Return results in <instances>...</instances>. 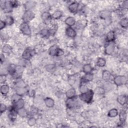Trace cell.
I'll return each mask as SVG.
<instances>
[{
	"mask_svg": "<svg viewBox=\"0 0 128 128\" xmlns=\"http://www.w3.org/2000/svg\"><path fill=\"white\" fill-rule=\"evenodd\" d=\"M7 109V106L4 104H1V107H0V111H1V114L4 113Z\"/></svg>",
	"mask_w": 128,
	"mask_h": 128,
	"instance_id": "ee69618b",
	"label": "cell"
},
{
	"mask_svg": "<svg viewBox=\"0 0 128 128\" xmlns=\"http://www.w3.org/2000/svg\"><path fill=\"white\" fill-rule=\"evenodd\" d=\"M111 73L107 70H105L102 73V79L105 82L108 81L111 78Z\"/></svg>",
	"mask_w": 128,
	"mask_h": 128,
	"instance_id": "44dd1931",
	"label": "cell"
},
{
	"mask_svg": "<svg viewBox=\"0 0 128 128\" xmlns=\"http://www.w3.org/2000/svg\"><path fill=\"white\" fill-rule=\"evenodd\" d=\"M128 1H126L123 4V8L127 9L128 8Z\"/></svg>",
	"mask_w": 128,
	"mask_h": 128,
	"instance_id": "f907efd6",
	"label": "cell"
},
{
	"mask_svg": "<svg viewBox=\"0 0 128 128\" xmlns=\"http://www.w3.org/2000/svg\"><path fill=\"white\" fill-rule=\"evenodd\" d=\"M6 26H7V24H6V22L5 21H1V24H0V29H1V30H2L3 29H4V28H5V27Z\"/></svg>",
	"mask_w": 128,
	"mask_h": 128,
	"instance_id": "c3c4849f",
	"label": "cell"
},
{
	"mask_svg": "<svg viewBox=\"0 0 128 128\" xmlns=\"http://www.w3.org/2000/svg\"><path fill=\"white\" fill-rule=\"evenodd\" d=\"M127 113L125 111H122L119 114V119L120 121L122 123L125 122L127 119Z\"/></svg>",
	"mask_w": 128,
	"mask_h": 128,
	"instance_id": "1f68e13d",
	"label": "cell"
},
{
	"mask_svg": "<svg viewBox=\"0 0 128 128\" xmlns=\"http://www.w3.org/2000/svg\"><path fill=\"white\" fill-rule=\"evenodd\" d=\"M40 35L43 38H46L49 37L51 34V32L49 30L47 29H44L40 31Z\"/></svg>",
	"mask_w": 128,
	"mask_h": 128,
	"instance_id": "4dcf8cb0",
	"label": "cell"
},
{
	"mask_svg": "<svg viewBox=\"0 0 128 128\" xmlns=\"http://www.w3.org/2000/svg\"><path fill=\"white\" fill-rule=\"evenodd\" d=\"M111 16V13L109 11L104 10L100 12V17L102 19L107 20L109 19Z\"/></svg>",
	"mask_w": 128,
	"mask_h": 128,
	"instance_id": "7c38bea8",
	"label": "cell"
},
{
	"mask_svg": "<svg viewBox=\"0 0 128 128\" xmlns=\"http://www.w3.org/2000/svg\"><path fill=\"white\" fill-rule=\"evenodd\" d=\"M127 78L124 76H118L114 78V82L118 86L125 84L127 82Z\"/></svg>",
	"mask_w": 128,
	"mask_h": 128,
	"instance_id": "277c9868",
	"label": "cell"
},
{
	"mask_svg": "<svg viewBox=\"0 0 128 128\" xmlns=\"http://www.w3.org/2000/svg\"><path fill=\"white\" fill-rule=\"evenodd\" d=\"M34 52L30 49H26L22 54L23 59L25 60H29L34 55Z\"/></svg>",
	"mask_w": 128,
	"mask_h": 128,
	"instance_id": "8992f818",
	"label": "cell"
},
{
	"mask_svg": "<svg viewBox=\"0 0 128 128\" xmlns=\"http://www.w3.org/2000/svg\"><path fill=\"white\" fill-rule=\"evenodd\" d=\"M51 17V15L48 12H45L43 13L41 15L42 19L44 21L45 23L48 22L50 20Z\"/></svg>",
	"mask_w": 128,
	"mask_h": 128,
	"instance_id": "4316f807",
	"label": "cell"
},
{
	"mask_svg": "<svg viewBox=\"0 0 128 128\" xmlns=\"http://www.w3.org/2000/svg\"><path fill=\"white\" fill-rule=\"evenodd\" d=\"M93 79V75L91 74V73L86 74V75L82 78V80L84 82L92 81Z\"/></svg>",
	"mask_w": 128,
	"mask_h": 128,
	"instance_id": "f546056e",
	"label": "cell"
},
{
	"mask_svg": "<svg viewBox=\"0 0 128 128\" xmlns=\"http://www.w3.org/2000/svg\"><path fill=\"white\" fill-rule=\"evenodd\" d=\"M115 39V33L114 31H111L107 33L106 37V40L108 42L111 43Z\"/></svg>",
	"mask_w": 128,
	"mask_h": 128,
	"instance_id": "8fae6325",
	"label": "cell"
},
{
	"mask_svg": "<svg viewBox=\"0 0 128 128\" xmlns=\"http://www.w3.org/2000/svg\"><path fill=\"white\" fill-rule=\"evenodd\" d=\"M118 111L116 109H112L110 110L108 112V116L110 118H114L118 116Z\"/></svg>",
	"mask_w": 128,
	"mask_h": 128,
	"instance_id": "83f0119b",
	"label": "cell"
},
{
	"mask_svg": "<svg viewBox=\"0 0 128 128\" xmlns=\"http://www.w3.org/2000/svg\"><path fill=\"white\" fill-rule=\"evenodd\" d=\"M63 16V13L60 10H57L55 12L52 16V18L54 19L58 20L60 19V18Z\"/></svg>",
	"mask_w": 128,
	"mask_h": 128,
	"instance_id": "d4e9b609",
	"label": "cell"
},
{
	"mask_svg": "<svg viewBox=\"0 0 128 128\" xmlns=\"http://www.w3.org/2000/svg\"><path fill=\"white\" fill-rule=\"evenodd\" d=\"M117 100L120 105L124 106L127 103L128 98L126 95H120L118 97Z\"/></svg>",
	"mask_w": 128,
	"mask_h": 128,
	"instance_id": "2e32d148",
	"label": "cell"
},
{
	"mask_svg": "<svg viewBox=\"0 0 128 128\" xmlns=\"http://www.w3.org/2000/svg\"><path fill=\"white\" fill-rule=\"evenodd\" d=\"M16 67V66L14 65H10L8 67V69H7L8 72L9 73V74H10L11 75H12L13 76L15 72Z\"/></svg>",
	"mask_w": 128,
	"mask_h": 128,
	"instance_id": "74e56055",
	"label": "cell"
},
{
	"mask_svg": "<svg viewBox=\"0 0 128 128\" xmlns=\"http://www.w3.org/2000/svg\"><path fill=\"white\" fill-rule=\"evenodd\" d=\"M31 112L33 114H36L38 112L36 108H33V109H32L31 110Z\"/></svg>",
	"mask_w": 128,
	"mask_h": 128,
	"instance_id": "f5cc1de1",
	"label": "cell"
},
{
	"mask_svg": "<svg viewBox=\"0 0 128 128\" xmlns=\"http://www.w3.org/2000/svg\"><path fill=\"white\" fill-rule=\"evenodd\" d=\"M36 123V120L34 118H30L28 121V124L30 126H34Z\"/></svg>",
	"mask_w": 128,
	"mask_h": 128,
	"instance_id": "b9f144b4",
	"label": "cell"
},
{
	"mask_svg": "<svg viewBox=\"0 0 128 128\" xmlns=\"http://www.w3.org/2000/svg\"><path fill=\"white\" fill-rule=\"evenodd\" d=\"M1 7L4 12L6 13H11L13 11V6L11 1H5L3 4H1Z\"/></svg>",
	"mask_w": 128,
	"mask_h": 128,
	"instance_id": "5b68a950",
	"label": "cell"
},
{
	"mask_svg": "<svg viewBox=\"0 0 128 128\" xmlns=\"http://www.w3.org/2000/svg\"><path fill=\"white\" fill-rule=\"evenodd\" d=\"M23 69L21 66H17L16 67L15 72L13 76H14L17 79H20V76L22 75L23 73Z\"/></svg>",
	"mask_w": 128,
	"mask_h": 128,
	"instance_id": "30bf717a",
	"label": "cell"
},
{
	"mask_svg": "<svg viewBox=\"0 0 128 128\" xmlns=\"http://www.w3.org/2000/svg\"><path fill=\"white\" fill-rule=\"evenodd\" d=\"M59 48L56 45H53L50 47L49 50V54L52 56H56Z\"/></svg>",
	"mask_w": 128,
	"mask_h": 128,
	"instance_id": "e0dca14e",
	"label": "cell"
},
{
	"mask_svg": "<svg viewBox=\"0 0 128 128\" xmlns=\"http://www.w3.org/2000/svg\"><path fill=\"white\" fill-rule=\"evenodd\" d=\"M11 4H12V5L14 8H15V7H17L18 5V2L17 1H11Z\"/></svg>",
	"mask_w": 128,
	"mask_h": 128,
	"instance_id": "681fc988",
	"label": "cell"
},
{
	"mask_svg": "<svg viewBox=\"0 0 128 128\" xmlns=\"http://www.w3.org/2000/svg\"><path fill=\"white\" fill-rule=\"evenodd\" d=\"M106 61L105 59L102 58H99L97 62V64L99 67H104L106 65Z\"/></svg>",
	"mask_w": 128,
	"mask_h": 128,
	"instance_id": "d590c367",
	"label": "cell"
},
{
	"mask_svg": "<svg viewBox=\"0 0 128 128\" xmlns=\"http://www.w3.org/2000/svg\"><path fill=\"white\" fill-rule=\"evenodd\" d=\"M20 30L25 35L30 36L32 33L31 29L28 23L23 22L20 26Z\"/></svg>",
	"mask_w": 128,
	"mask_h": 128,
	"instance_id": "3957f363",
	"label": "cell"
},
{
	"mask_svg": "<svg viewBox=\"0 0 128 128\" xmlns=\"http://www.w3.org/2000/svg\"><path fill=\"white\" fill-rule=\"evenodd\" d=\"M76 90L74 88H71L67 91L66 93V96L68 99H72L75 98L76 96Z\"/></svg>",
	"mask_w": 128,
	"mask_h": 128,
	"instance_id": "9a60e30c",
	"label": "cell"
},
{
	"mask_svg": "<svg viewBox=\"0 0 128 128\" xmlns=\"http://www.w3.org/2000/svg\"><path fill=\"white\" fill-rule=\"evenodd\" d=\"M74 98L72 99H68V100L66 102V105L68 108L72 109L74 108L77 105L76 101L74 99Z\"/></svg>",
	"mask_w": 128,
	"mask_h": 128,
	"instance_id": "5bb4252c",
	"label": "cell"
},
{
	"mask_svg": "<svg viewBox=\"0 0 128 128\" xmlns=\"http://www.w3.org/2000/svg\"><path fill=\"white\" fill-rule=\"evenodd\" d=\"M35 4L36 3L34 1H28L25 4L24 7L26 11H31L35 7Z\"/></svg>",
	"mask_w": 128,
	"mask_h": 128,
	"instance_id": "603a6c76",
	"label": "cell"
},
{
	"mask_svg": "<svg viewBox=\"0 0 128 128\" xmlns=\"http://www.w3.org/2000/svg\"><path fill=\"white\" fill-rule=\"evenodd\" d=\"M25 106V101L24 100L21 98L19 101H18L16 103L14 104V107L17 109H20L21 108H23Z\"/></svg>",
	"mask_w": 128,
	"mask_h": 128,
	"instance_id": "ffe728a7",
	"label": "cell"
},
{
	"mask_svg": "<svg viewBox=\"0 0 128 128\" xmlns=\"http://www.w3.org/2000/svg\"><path fill=\"white\" fill-rule=\"evenodd\" d=\"M7 81V76L5 74H2L0 76V83L1 84H5Z\"/></svg>",
	"mask_w": 128,
	"mask_h": 128,
	"instance_id": "7bdbcfd3",
	"label": "cell"
},
{
	"mask_svg": "<svg viewBox=\"0 0 128 128\" xmlns=\"http://www.w3.org/2000/svg\"><path fill=\"white\" fill-rule=\"evenodd\" d=\"M65 23L69 27H72L76 24V20L74 17H69L65 20Z\"/></svg>",
	"mask_w": 128,
	"mask_h": 128,
	"instance_id": "4fadbf2b",
	"label": "cell"
},
{
	"mask_svg": "<svg viewBox=\"0 0 128 128\" xmlns=\"http://www.w3.org/2000/svg\"><path fill=\"white\" fill-rule=\"evenodd\" d=\"M17 113L22 118H25L28 115L27 111L24 108L18 109L17 111Z\"/></svg>",
	"mask_w": 128,
	"mask_h": 128,
	"instance_id": "7402d4cb",
	"label": "cell"
},
{
	"mask_svg": "<svg viewBox=\"0 0 128 128\" xmlns=\"http://www.w3.org/2000/svg\"><path fill=\"white\" fill-rule=\"evenodd\" d=\"M35 14L31 11H26L23 15V20L25 23H29L35 17Z\"/></svg>",
	"mask_w": 128,
	"mask_h": 128,
	"instance_id": "7a4b0ae2",
	"label": "cell"
},
{
	"mask_svg": "<svg viewBox=\"0 0 128 128\" xmlns=\"http://www.w3.org/2000/svg\"><path fill=\"white\" fill-rule=\"evenodd\" d=\"M94 94V92L92 90H89L87 92L81 94L79 96V98L82 101L89 104L92 101Z\"/></svg>",
	"mask_w": 128,
	"mask_h": 128,
	"instance_id": "6da1fadb",
	"label": "cell"
},
{
	"mask_svg": "<svg viewBox=\"0 0 128 128\" xmlns=\"http://www.w3.org/2000/svg\"><path fill=\"white\" fill-rule=\"evenodd\" d=\"M64 54V52L63 50H62V49L59 48L57 51V57H60V56H63V55Z\"/></svg>",
	"mask_w": 128,
	"mask_h": 128,
	"instance_id": "bcb514c9",
	"label": "cell"
},
{
	"mask_svg": "<svg viewBox=\"0 0 128 128\" xmlns=\"http://www.w3.org/2000/svg\"><path fill=\"white\" fill-rule=\"evenodd\" d=\"M79 7V4L77 2H73L69 5L68 9L69 11L72 14H76L78 12Z\"/></svg>",
	"mask_w": 128,
	"mask_h": 128,
	"instance_id": "52a82bcc",
	"label": "cell"
},
{
	"mask_svg": "<svg viewBox=\"0 0 128 128\" xmlns=\"http://www.w3.org/2000/svg\"><path fill=\"white\" fill-rule=\"evenodd\" d=\"M16 88H25L26 87V84L25 82L20 79H18L15 83Z\"/></svg>",
	"mask_w": 128,
	"mask_h": 128,
	"instance_id": "f1b7e54d",
	"label": "cell"
},
{
	"mask_svg": "<svg viewBox=\"0 0 128 128\" xmlns=\"http://www.w3.org/2000/svg\"><path fill=\"white\" fill-rule=\"evenodd\" d=\"M66 33L67 35L71 38H74L76 37L77 33L75 30L72 27H69L67 28Z\"/></svg>",
	"mask_w": 128,
	"mask_h": 128,
	"instance_id": "9c48e42d",
	"label": "cell"
},
{
	"mask_svg": "<svg viewBox=\"0 0 128 128\" xmlns=\"http://www.w3.org/2000/svg\"><path fill=\"white\" fill-rule=\"evenodd\" d=\"M120 25L122 28L127 29L128 26V21L127 18H125L122 19L120 22Z\"/></svg>",
	"mask_w": 128,
	"mask_h": 128,
	"instance_id": "836d02e7",
	"label": "cell"
},
{
	"mask_svg": "<svg viewBox=\"0 0 128 128\" xmlns=\"http://www.w3.org/2000/svg\"><path fill=\"white\" fill-rule=\"evenodd\" d=\"M5 22H6L7 25L11 26L13 25L14 23V20L13 19V18L11 16H8L6 17V18L5 19Z\"/></svg>",
	"mask_w": 128,
	"mask_h": 128,
	"instance_id": "e575fe53",
	"label": "cell"
},
{
	"mask_svg": "<svg viewBox=\"0 0 128 128\" xmlns=\"http://www.w3.org/2000/svg\"><path fill=\"white\" fill-rule=\"evenodd\" d=\"M83 70L85 74H89V73H91V72H92L93 68L90 64H87L83 66Z\"/></svg>",
	"mask_w": 128,
	"mask_h": 128,
	"instance_id": "484cf974",
	"label": "cell"
},
{
	"mask_svg": "<svg viewBox=\"0 0 128 128\" xmlns=\"http://www.w3.org/2000/svg\"><path fill=\"white\" fill-rule=\"evenodd\" d=\"M82 114H82V117H83L84 118H87V117H88V113L87 112H83V113H82Z\"/></svg>",
	"mask_w": 128,
	"mask_h": 128,
	"instance_id": "db71d44e",
	"label": "cell"
},
{
	"mask_svg": "<svg viewBox=\"0 0 128 128\" xmlns=\"http://www.w3.org/2000/svg\"><path fill=\"white\" fill-rule=\"evenodd\" d=\"M10 90V87L8 85L6 84H3L1 87V94L4 95H7Z\"/></svg>",
	"mask_w": 128,
	"mask_h": 128,
	"instance_id": "d6986e66",
	"label": "cell"
},
{
	"mask_svg": "<svg viewBox=\"0 0 128 128\" xmlns=\"http://www.w3.org/2000/svg\"><path fill=\"white\" fill-rule=\"evenodd\" d=\"M27 94L30 97H34L35 95V91L33 90H28V92H27Z\"/></svg>",
	"mask_w": 128,
	"mask_h": 128,
	"instance_id": "f6af8a7d",
	"label": "cell"
},
{
	"mask_svg": "<svg viewBox=\"0 0 128 128\" xmlns=\"http://www.w3.org/2000/svg\"><path fill=\"white\" fill-rule=\"evenodd\" d=\"M46 69L48 72H52L54 71L55 69V66L53 64H49L46 66Z\"/></svg>",
	"mask_w": 128,
	"mask_h": 128,
	"instance_id": "60d3db41",
	"label": "cell"
},
{
	"mask_svg": "<svg viewBox=\"0 0 128 128\" xmlns=\"http://www.w3.org/2000/svg\"><path fill=\"white\" fill-rule=\"evenodd\" d=\"M12 48L8 44H6L2 48V52L5 54H10L12 52Z\"/></svg>",
	"mask_w": 128,
	"mask_h": 128,
	"instance_id": "d6a6232c",
	"label": "cell"
},
{
	"mask_svg": "<svg viewBox=\"0 0 128 128\" xmlns=\"http://www.w3.org/2000/svg\"><path fill=\"white\" fill-rule=\"evenodd\" d=\"M28 91V90L26 88V87H25V88H16V93L18 94V95H20L21 96H22L23 95H24L25 94L27 93Z\"/></svg>",
	"mask_w": 128,
	"mask_h": 128,
	"instance_id": "cb8c5ba5",
	"label": "cell"
},
{
	"mask_svg": "<svg viewBox=\"0 0 128 128\" xmlns=\"http://www.w3.org/2000/svg\"><path fill=\"white\" fill-rule=\"evenodd\" d=\"M112 88H113L112 84L108 81H107V82H106V83H105V84L104 85L103 89H104L105 91H108L111 90L112 89Z\"/></svg>",
	"mask_w": 128,
	"mask_h": 128,
	"instance_id": "8d00e7d4",
	"label": "cell"
},
{
	"mask_svg": "<svg viewBox=\"0 0 128 128\" xmlns=\"http://www.w3.org/2000/svg\"><path fill=\"white\" fill-rule=\"evenodd\" d=\"M0 60H1V63L2 64L4 62L5 60V58L4 57V55L3 54H1V58H0Z\"/></svg>",
	"mask_w": 128,
	"mask_h": 128,
	"instance_id": "816d5d0a",
	"label": "cell"
},
{
	"mask_svg": "<svg viewBox=\"0 0 128 128\" xmlns=\"http://www.w3.org/2000/svg\"><path fill=\"white\" fill-rule=\"evenodd\" d=\"M21 96L18 95V94H14L13 96H12V97H11V101L12 102L15 104V103H16L18 101H19L21 98Z\"/></svg>",
	"mask_w": 128,
	"mask_h": 128,
	"instance_id": "f35d334b",
	"label": "cell"
},
{
	"mask_svg": "<svg viewBox=\"0 0 128 128\" xmlns=\"http://www.w3.org/2000/svg\"><path fill=\"white\" fill-rule=\"evenodd\" d=\"M115 48V46L114 44L112 43H110L105 47V53L106 54L108 55H112L114 52Z\"/></svg>",
	"mask_w": 128,
	"mask_h": 128,
	"instance_id": "ba28073f",
	"label": "cell"
},
{
	"mask_svg": "<svg viewBox=\"0 0 128 128\" xmlns=\"http://www.w3.org/2000/svg\"><path fill=\"white\" fill-rule=\"evenodd\" d=\"M88 90H89V89L87 87L86 85H85L84 84H81L80 86L79 91H80V93L81 94H83V93L87 92Z\"/></svg>",
	"mask_w": 128,
	"mask_h": 128,
	"instance_id": "ab89813d",
	"label": "cell"
},
{
	"mask_svg": "<svg viewBox=\"0 0 128 128\" xmlns=\"http://www.w3.org/2000/svg\"><path fill=\"white\" fill-rule=\"evenodd\" d=\"M96 91L97 93L99 94H103L105 92V90L103 88H100H100H98L97 90H96Z\"/></svg>",
	"mask_w": 128,
	"mask_h": 128,
	"instance_id": "7dc6e473",
	"label": "cell"
},
{
	"mask_svg": "<svg viewBox=\"0 0 128 128\" xmlns=\"http://www.w3.org/2000/svg\"><path fill=\"white\" fill-rule=\"evenodd\" d=\"M45 105L48 108H52L55 105L54 100L51 98H46L44 100Z\"/></svg>",
	"mask_w": 128,
	"mask_h": 128,
	"instance_id": "ac0fdd59",
	"label": "cell"
}]
</instances>
